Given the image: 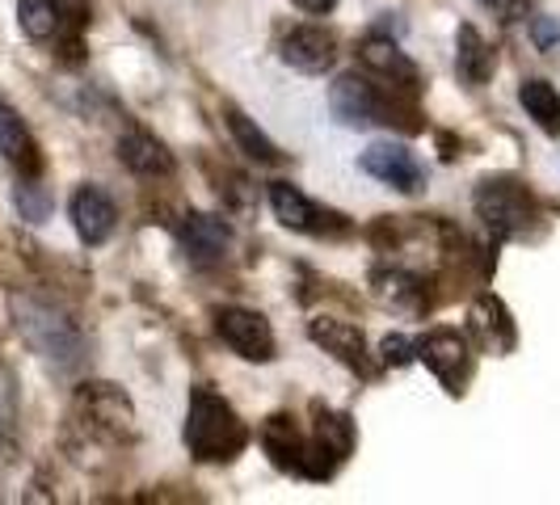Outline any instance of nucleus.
I'll list each match as a JSON object with an SVG mask.
<instances>
[{"label":"nucleus","mask_w":560,"mask_h":505,"mask_svg":"<svg viewBox=\"0 0 560 505\" xmlns=\"http://www.w3.org/2000/svg\"><path fill=\"white\" fill-rule=\"evenodd\" d=\"M489 9H493L502 22H523L527 9H532V0H489Z\"/></svg>","instance_id":"28"},{"label":"nucleus","mask_w":560,"mask_h":505,"mask_svg":"<svg viewBox=\"0 0 560 505\" xmlns=\"http://www.w3.org/2000/svg\"><path fill=\"white\" fill-rule=\"evenodd\" d=\"M56 13H59V30L63 26L81 30L89 22V0H56Z\"/></svg>","instance_id":"27"},{"label":"nucleus","mask_w":560,"mask_h":505,"mask_svg":"<svg viewBox=\"0 0 560 505\" xmlns=\"http://www.w3.org/2000/svg\"><path fill=\"white\" fill-rule=\"evenodd\" d=\"M18 22H22L26 38H34V43H43V38L59 34L56 0H22V4H18Z\"/></svg>","instance_id":"23"},{"label":"nucleus","mask_w":560,"mask_h":505,"mask_svg":"<svg viewBox=\"0 0 560 505\" xmlns=\"http://www.w3.org/2000/svg\"><path fill=\"white\" fill-rule=\"evenodd\" d=\"M186 447L195 459H207V463L236 459L249 447V430L224 396L211 392V388H195L190 409H186Z\"/></svg>","instance_id":"1"},{"label":"nucleus","mask_w":560,"mask_h":505,"mask_svg":"<svg viewBox=\"0 0 560 505\" xmlns=\"http://www.w3.org/2000/svg\"><path fill=\"white\" fill-rule=\"evenodd\" d=\"M477 215L485 220V227L498 232V236H523L535 220V202L518 181H510V177H489V181L477 186Z\"/></svg>","instance_id":"3"},{"label":"nucleus","mask_w":560,"mask_h":505,"mask_svg":"<svg viewBox=\"0 0 560 505\" xmlns=\"http://www.w3.org/2000/svg\"><path fill=\"white\" fill-rule=\"evenodd\" d=\"M316 447L329 459H346L354 450V421L346 413H320L316 418Z\"/></svg>","instance_id":"22"},{"label":"nucleus","mask_w":560,"mask_h":505,"mask_svg":"<svg viewBox=\"0 0 560 505\" xmlns=\"http://www.w3.org/2000/svg\"><path fill=\"white\" fill-rule=\"evenodd\" d=\"M472 329L493 350H510L514 345V325H510V312H505L498 295H480L477 304H472Z\"/></svg>","instance_id":"17"},{"label":"nucleus","mask_w":560,"mask_h":505,"mask_svg":"<svg viewBox=\"0 0 560 505\" xmlns=\"http://www.w3.org/2000/svg\"><path fill=\"white\" fill-rule=\"evenodd\" d=\"M308 13H329V9H337V0H300Z\"/></svg>","instance_id":"29"},{"label":"nucleus","mask_w":560,"mask_h":505,"mask_svg":"<svg viewBox=\"0 0 560 505\" xmlns=\"http://www.w3.org/2000/svg\"><path fill=\"white\" fill-rule=\"evenodd\" d=\"M0 156L9 161L13 168H22L26 177H34L38 173V143H34V136L26 131V122L18 118V110L9 106V102H0Z\"/></svg>","instance_id":"12"},{"label":"nucleus","mask_w":560,"mask_h":505,"mask_svg":"<svg viewBox=\"0 0 560 505\" xmlns=\"http://www.w3.org/2000/svg\"><path fill=\"white\" fill-rule=\"evenodd\" d=\"M261 443H266V450L275 455V463L279 468H304V455H308V443L295 434V425L287 418H270L266 421V430H261Z\"/></svg>","instance_id":"19"},{"label":"nucleus","mask_w":560,"mask_h":505,"mask_svg":"<svg viewBox=\"0 0 560 505\" xmlns=\"http://www.w3.org/2000/svg\"><path fill=\"white\" fill-rule=\"evenodd\" d=\"M282 59L291 68H300V72H325V68H334L337 59L334 34L320 26H295L282 38Z\"/></svg>","instance_id":"9"},{"label":"nucleus","mask_w":560,"mask_h":505,"mask_svg":"<svg viewBox=\"0 0 560 505\" xmlns=\"http://www.w3.org/2000/svg\"><path fill=\"white\" fill-rule=\"evenodd\" d=\"M228 127H232V140L241 143V152H245L249 161H257V165H279L282 161V152L275 148V140H270L266 131H257L241 110H228Z\"/></svg>","instance_id":"20"},{"label":"nucleus","mask_w":560,"mask_h":505,"mask_svg":"<svg viewBox=\"0 0 560 505\" xmlns=\"http://www.w3.org/2000/svg\"><path fill=\"white\" fill-rule=\"evenodd\" d=\"M532 38H535V47H539V51H557L560 47V17H535Z\"/></svg>","instance_id":"26"},{"label":"nucleus","mask_w":560,"mask_h":505,"mask_svg":"<svg viewBox=\"0 0 560 505\" xmlns=\"http://www.w3.org/2000/svg\"><path fill=\"white\" fill-rule=\"evenodd\" d=\"M215 329L241 359H249V363H270L275 359V329H270V320L261 312L224 308L215 316Z\"/></svg>","instance_id":"4"},{"label":"nucleus","mask_w":560,"mask_h":505,"mask_svg":"<svg viewBox=\"0 0 560 505\" xmlns=\"http://www.w3.org/2000/svg\"><path fill=\"white\" fill-rule=\"evenodd\" d=\"M518 102L527 106V114H532L544 131H552V136H557L560 131V93L552 89V84L527 81L523 89H518Z\"/></svg>","instance_id":"21"},{"label":"nucleus","mask_w":560,"mask_h":505,"mask_svg":"<svg viewBox=\"0 0 560 505\" xmlns=\"http://www.w3.org/2000/svg\"><path fill=\"white\" fill-rule=\"evenodd\" d=\"M270 207H275V215H279V224L295 227V232H325V211L304 198L291 181H275L270 186Z\"/></svg>","instance_id":"13"},{"label":"nucleus","mask_w":560,"mask_h":505,"mask_svg":"<svg viewBox=\"0 0 560 505\" xmlns=\"http://www.w3.org/2000/svg\"><path fill=\"white\" fill-rule=\"evenodd\" d=\"M329 110L346 127H371V122H380V97H375V89L363 77L346 72L329 89Z\"/></svg>","instance_id":"8"},{"label":"nucleus","mask_w":560,"mask_h":505,"mask_svg":"<svg viewBox=\"0 0 560 505\" xmlns=\"http://www.w3.org/2000/svg\"><path fill=\"white\" fill-rule=\"evenodd\" d=\"M81 404L89 409V418L97 421L102 430H110V434H122V430H131V400L118 392L114 384H89L81 392Z\"/></svg>","instance_id":"14"},{"label":"nucleus","mask_w":560,"mask_h":505,"mask_svg":"<svg viewBox=\"0 0 560 505\" xmlns=\"http://www.w3.org/2000/svg\"><path fill=\"white\" fill-rule=\"evenodd\" d=\"M363 63H366V68H375L380 77H388V81H400V84L418 81L413 59L405 56L396 43H388V38H366V43H363Z\"/></svg>","instance_id":"18"},{"label":"nucleus","mask_w":560,"mask_h":505,"mask_svg":"<svg viewBox=\"0 0 560 505\" xmlns=\"http://www.w3.org/2000/svg\"><path fill=\"white\" fill-rule=\"evenodd\" d=\"M18 329L34 345L38 359L56 366H77L81 363V333L77 325L56 312L51 304H38V300H18Z\"/></svg>","instance_id":"2"},{"label":"nucleus","mask_w":560,"mask_h":505,"mask_svg":"<svg viewBox=\"0 0 560 505\" xmlns=\"http://www.w3.org/2000/svg\"><path fill=\"white\" fill-rule=\"evenodd\" d=\"M177 236H182V249L190 252L198 266L220 261V257H224V249H228V240H232L224 220H215V215H198V211H190V215L182 220Z\"/></svg>","instance_id":"10"},{"label":"nucleus","mask_w":560,"mask_h":505,"mask_svg":"<svg viewBox=\"0 0 560 505\" xmlns=\"http://www.w3.org/2000/svg\"><path fill=\"white\" fill-rule=\"evenodd\" d=\"M380 354H384V363L388 366H405L418 359V341L405 333H388L384 341H380Z\"/></svg>","instance_id":"25"},{"label":"nucleus","mask_w":560,"mask_h":505,"mask_svg":"<svg viewBox=\"0 0 560 505\" xmlns=\"http://www.w3.org/2000/svg\"><path fill=\"white\" fill-rule=\"evenodd\" d=\"M13 202H18L22 220H30V224H43V220L51 215V198H47V190H43L38 181H22V186L13 190Z\"/></svg>","instance_id":"24"},{"label":"nucleus","mask_w":560,"mask_h":505,"mask_svg":"<svg viewBox=\"0 0 560 505\" xmlns=\"http://www.w3.org/2000/svg\"><path fill=\"white\" fill-rule=\"evenodd\" d=\"M308 333L316 345H325L329 354H337L346 366H363V333L354 329V325H346V320H329V316H320V320H312Z\"/></svg>","instance_id":"15"},{"label":"nucleus","mask_w":560,"mask_h":505,"mask_svg":"<svg viewBox=\"0 0 560 505\" xmlns=\"http://www.w3.org/2000/svg\"><path fill=\"white\" fill-rule=\"evenodd\" d=\"M118 161L131 168V173H140V177H168L173 173L168 148L156 136H148V131H127L118 140Z\"/></svg>","instance_id":"11"},{"label":"nucleus","mask_w":560,"mask_h":505,"mask_svg":"<svg viewBox=\"0 0 560 505\" xmlns=\"http://www.w3.org/2000/svg\"><path fill=\"white\" fill-rule=\"evenodd\" d=\"M359 165H363V173H371L375 181L396 186V190H405V195H413V190L425 186V168L418 165V156H413L405 143H371Z\"/></svg>","instance_id":"5"},{"label":"nucleus","mask_w":560,"mask_h":505,"mask_svg":"<svg viewBox=\"0 0 560 505\" xmlns=\"http://www.w3.org/2000/svg\"><path fill=\"white\" fill-rule=\"evenodd\" d=\"M455 68L468 84H485L493 77V51L485 47L477 26H459L455 34Z\"/></svg>","instance_id":"16"},{"label":"nucleus","mask_w":560,"mask_h":505,"mask_svg":"<svg viewBox=\"0 0 560 505\" xmlns=\"http://www.w3.org/2000/svg\"><path fill=\"white\" fill-rule=\"evenodd\" d=\"M0 434H4V409H0Z\"/></svg>","instance_id":"30"},{"label":"nucleus","mask_w":560,"mask_h":505,"mask_svg":"<svg viewBox=\"0 0 560 505\" xmlns=\"http://www.w3.org/2000/svg\"><path fill=\"white\" fill-rule=\"evenodd\" d=\"M68 215H72V227H77V236H81L84 245L110 240L114 220H118L110 195L97 190V186H81V190L72 195V202H68Z\"/></svg>","instance_id":"7"},{"label":"nucleus","mask_w":560,"mask_h":505,"mask_svg":"<svg viewBox=\"0 0 560 505\" xmlns=\"http://www.w3.org/2000/svg\"><path fill=\"white\" fill-rule=\"evenodd\" d=\"M418 359L447 384V392H459V384L468 375V341L455 333V329L425 333V341H418Z\"/></svg>","instance_id":"6"}]
</instances>
